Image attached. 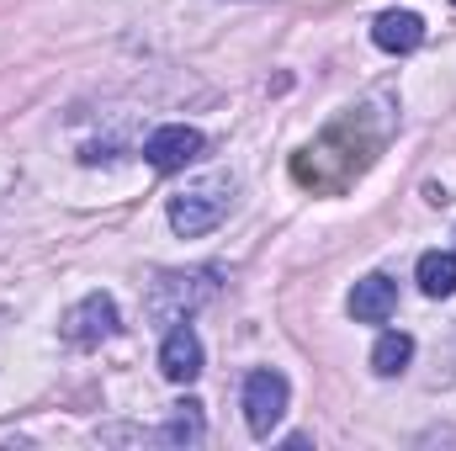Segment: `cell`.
I'll use <instances>...</instances> for the list:
<instances>
[{"instance_id":"cell-1","label":"cell","mask_w":456,"mask_h":451,"mask_svg":"<svg viewBox=\"0 0 456 451\" xmlns=\"http://www.w3.org/2000/svg\"><path fill=\"white\" fill-rule=\"evenodd\" d=\"M228 208H233V176L228 170L202 176V181H191V186H181L170 197V228L181 239H202L228 218Z\"/></svg>"},{"instance_id":"cell-2","label":"cell","mask_w":456,"mask_h":451,"mask_svg":"<svg viewBox=\"0 0 456 451\" xmlns=\"http://www.w3.org/2000/svg\"><path fill=\"white\" fill-rule=\"evenodd\" d=\"M213 292H218V276L213 271H170V276H154L149 282L143 314H149V324L170 330V324H186L202 303H213Z\"/></svg>"},{"instance_id":"cell-3","label":"cell","mask_w":456,"mask_h":451,"mask_svg":"<svg viewBox=\"0 0 456 451\" xmlns=\"http://www.w3.org/2000/svg\"><path fill=\"white\" fill-rule=\"evenodd\" d=\"M287 398H292V388H287L281 372L255 366V372L244 377V425H249L255 441H271V430H276L281 414H287Z\"/></svg>"},{"instance_id":"cell-4","label":"cell","mask_w":456,"mask_h":451,"mask_svg":"<svg viewBox=\"0 0 456 451\" xmlns=\"http://www.w3.org/2000/svg\"><path fill=\"white\" fill-rule=\"evenodd\" d=\"M202 144H208V138H202L197 127H186V122H165V127H154V133L143 138V160H149L154 170L170 176V170H186V165L202 154Z\"/></svg>"},{"instance_id":"cell-5","label":"cell","mask_w":456,"mask_h":451,"mask_svg":"<svg viewBox=\"0 0 456 451\" xmlns=\"http://www.w3.org/2000/svg\"><path fill=\"white\" fill-rule=\"evenodd\" d=\"M112 335H117V303L107 292H91V298H80L64 314V340L80 345V350H91V345H102V340H112Z\"/></svg>"},{"instance_id":"cell-6","label":"cell","mask_w":456,"mask_h":451,"mask_svg":"<svg viewBox=\"0 0 456 451\" xmlns=\"http://www.w3.org/2000/svg\"><path fill=\"white\" fill-rule=\"evenodd\" d=\"M159 372H165V382H197V377H202V340H197L191 324H170V330H165Z\"/></svg>"},{"instance_id":"cell-7","label":"cell","mask_w":456,"mask_h":451,"mask_svg":"<svg viewBox=\"0 0 456 451\" xmlns=\"http://www.w3.org/2000/svg\"><path fill=\"white\" fill-rule=\"evenodd\" d=\"M393 308H398V282H387V276H361V282L350 287V319H355V324H387Z\"/></svg>"},{"instance_id":"cell-8","label":"cell","mask_w":456,"mask_h":451,"mask_svg":"<svg viewBox=\"0 0 456 451\" xmlns=\"http://www.w3.org/2000/svg\"><path fill=\"white\" fill-rule=\"evenodd\" d=\"M371 43H377L382 53H414V48L425 43V21H419L414 11H382V16L371 21Z\"/></svg>"},{"instance_id":"cell-9","label":"cell","mask_w":456,"mask_h":451,"mask_svg":"<svg viewBox=\"0 0 456 451\" xmlns=\"http://www.w3.org/2000/svg\"><path fill=\"white\" fill-rule=\"evenodd\" d=\"M202 436H208V420H202L197 398H181L170 409V420L154 430V441H165V447H202Z\"/></svg>"},{"instance_id":"cell-10","label":"cell","mask_w":456,"mask_h":451,"mask_svg":"<svg viewBox=\"0 0 456 451\" xmlns=\"http://www.w3.org/2000/svg\"><path fill=\"white\" fill-rule=\"evenodd\" d=\"M414 276H419L425 298H452L456 292V250H425Z\"/></svg>"},{"instance_id":"cell-11","label":"cell","mask_w":456,"mask_h":451,"mask_svg":"<svg viewBox=\"0 0 456 451\" xmlns=\"http://www.w3.org/2000/svg\"><path fill=\"white\" fill-rule=\"evenodd\" d=\"M409 361H414V340L403 335V330H387V335L371 345V372L377 377H398Z\"/></svg>"},{"instance_id":"cell-12","label":"cell","mask_w":456,"mask_h":451,"mask_svg":"<svg viewBox=\"0 0 456 451\" xmlns=\"http://www.w3.org/2000/svg\"><path fill=\"white\" fill-rule=\"evenodd\" d=\"M452 5H456V0H452Z\"/></svg>"}]
</instances>
